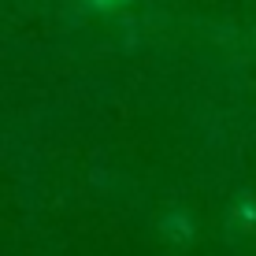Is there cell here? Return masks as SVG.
I'll use <instances>...</instances> for the list:
<instances>
[{"instance_id": "obj_1", "label": "cell", "mask_w": 256, "mask_h": 256, "mask_svg": "<svg viewBox=\"0 0 256 256\" xmlns=\"http://www.w3.org/2000/svg\"><path fill=\"white\" fill-rule=\"evenodd\" d=\"M96 8H116V4H126V0H93Z\"/></svg>"}]
</instances>
